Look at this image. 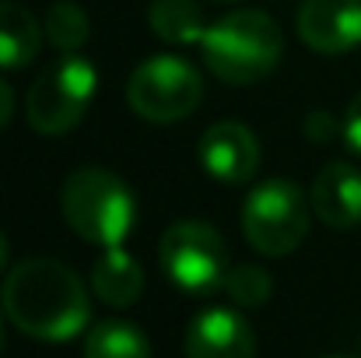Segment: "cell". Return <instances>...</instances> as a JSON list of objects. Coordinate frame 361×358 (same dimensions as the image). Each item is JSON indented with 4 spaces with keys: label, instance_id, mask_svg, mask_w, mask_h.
Masks as SVG:
<instances>
[{
    "label": "cell",
    "instance_id": "obj_3",
    "mask_svg": "<svg viewBox=\"0 0 361 358\" xmlns=\"http://www.w3.org/2000/svg\"><path fill=\"white\" fill-rule=\"evenodd\" d=\"M60 211H63V222L78 236L85 242L102 246V249L123 246V239L130 236L133 218H137L130 186L120 176H113L109 169H99V165L74 169L63 179Z\"/></svg>",
    "mask_w": 361,
    "mask_h": 358
},
{
    "label": "cell",
    "instance_id": "obj_16",
    "mask_svg": "<svg viewBox=\"0 0 361 358\" xmlns=\"http://www.w3.org/2000/svg\"><path fill=\"white\" fill-rule=\"evenodd\" d=\"M46 39L53 42V49L60 53H78L85 49L88 35H92V25H88V14L74 4V0H56L49 11H46Z\"/></svg>",
    "mask_w": 361,
    "mask_h": 358
},
{
    "label": "cell",
    "instance_id": "obj_7",
    "mask_svg": "<svg viewBox=\"0 0 361 358\" xmlns=\"http://www.w3.org/2000/svg\"><path fill=\"white\" fill-rule=\"evenodd\" d=\"M204 99V81L193 64L183 56L161 53L144 60L126 81L130 109L147 123H176L186 119Z\"/></svg>",
    "mask_w": 361,
    "mask_h": 358
},
{
    "label": "cell",
    "instance_id": "obj_1",
    "mask_svg": "<svg viewBox=\"0 0 361 358\" xmlns=\"http://www.w3.org/2000/svg\"><path fill=\"white\" fill-rule=\"evenodd\" d=\"M0 302L7 320L35 341H71L88 327V288L60 260L32 256L11 267Z\"/></svg>",
    "mask_w": 361,
    "mask_h": 358
},
{
    "label": "cell",
    "instance_id": "obj_8",
    "mask_svg": "<svg viewBox=\"0 0 361 358\" xmlns=\"http://www.w3.org/2000/svg\"><path fill=\"white\" fill-rule=\"evenodd\" d=\"M298 35L312 53L337 56L361 42V0H305Z\"/></svg>",
    "mask_w": 361,
    "mask_h": 358
},
{
    "label": "cell",
    "instance_id": "obj_15",
    "mask_svg": "<svg viewBox=\"0 0 361 358\" xmlns=\"http://www.w3.org/2000/svg\"><path fill=\"white\" fill-rule=\"evenodd\" d=\"M85 358H151V345L133 323L102 320L85 338Z\"/></svg>",
    "mask_w": 361,
    "mask_h": 358
},
{
    "label": "cell",
    "instance_id": "obj_22",
    "mask_svg": "<svg viewBox=\"0 0 361 358\" xmlns=\"http://www.w3.org/2000/svg\"><path fill=\"white\" fill-rule=\"evenodd\" d=\"M0 348H4V323H0Z\"/></svg>",
    "mask_w": 361,
    "mask_h": 358
},
{
    "label": "cell",
    "instance_id": "obj_14",
    "mask_svg": "<svg viewBox=\"0 0 361 358\" xmlns=\"http://www.w3.org/2000/svg\"><path fill=\"white\" fill-rule=\"evenodd\" d=\"M147 25L161 42L172 46H200L207 21L197 0H151L147 4Z\"/></svg>",
    "mask_w": 361,
    "mask_h": 358
},
{
    "label": "cell",
    "instance_id": "obj_20",
    "mask_svg": "<svg viewBox=\"0 0 361 358\" xmlns=\"http://www.w3.org/2000/svg\"><path fill=\"white\" fill-rule=\"evenodd\" d=\"M11 113H14V95H11V85L0 78V130L11 123Z\"/></svg>",
    "mask_w": 361,
    "mask_h": 358
},
{
    "label": "cell",
    "instance_id": "obj_6",
    "mask_svg": "<svg viewBox=\"0 0 361 358\" xmlns=\"http://www.w3.org/2000/svg\"><path fill=\"white\" fill-rule=\"evenodd\" d=\"M158 260L165 278L186 295H211L228 278V249L214 225L186 218L165 229L158 242Z\"/></svg>",
    "mask_w": 361,
    "mask_h": 358
},
{
    "label": "cell",
    "instance_id": "obj_4",
    "mask_svg": "<svg viewBox=\"0 0 361 358\" xmlns=\"http://www.w3.org/2000/svg\"><path fill=\"white\" fill-rule=\"evenodd\" d=\"M92 99H95V67L78 53H63L53 67H46L32 81L25 95V119L35 133L60 137L81 123Z\"/></svg>",
    "mask_w": 361,
    "mask_h": 358
},
{
    "label": "cell",
    "instance_id": "obj_11",
    "mask_svg": "<svg viewBox=\"0 0 361 358\" xmlns=\"http://www.w3.org/2000/svg\"><path fill=\"white\" fill-rule=\"evenodd\" d=\"M312 211L326 229L361 225V169L348 162H330L316 172L309 190Z\"/></svg>",
    "mask_w": 361,
    "mask_h": 358
},
{
    "label": "cell",
    "instance_id": "obj_10",
    "mask_svg": "<svg viewBox=\"0 0 361 358\" xmlns=\"http://www.w3.org/2000/svg\"><path fill=\"white\" fill-rule=\"evenodd\" d=\"M197 155H200V165L221 183H245L259 169V144H256L252 130L242 123H232V119L214 123L200 137Z\"/></svg>",
    "mask_w": 361,
    "mask_h": 358
},
{
    "label": "cell",
    "instance_id": "obj_9",
    "mask_svg": "<svg viewBox=\"0 0 361 358\" xmlns=\"http://www.w3.org/2000/svg\"><path fill=\"white\" fill-rule=\"evenodd\" d=\"M186 358H256V334L235 309H204L186 330Z\"/></svg>",
    "mask_w": 361,
    "mask_h": 358
},
{
    "label": "cell",
    "instance_id": "obj_17",
    "mask_svg": "<svg viewBox=\"0 0 361 358\" xmlns=\"http://www.w3.org/2000/svg\"><path fill=\"white\" fill-rule=\"evenodd\" d=\"M225 288H228V295H232L235 306H242V309H259L270 299V274L263 267L239 263V267L228 270Z\"/></svg>",
    "mask_w": 361,
    "mask_h": 358
},
{
    "label": "cell",
    "instance_id": "obj_18",
    "mask_svg": "<svg viewBox=\"0 0 361 358\" xmlns=\"http://www.w3.org/2000/svg\"><path fill=\"white\" fill-rule=\"evenodd\" d=\"M341 130H344V141H348V148L361 155V92L355 95V99H351L348 113H344V119H341Z\"/></svg>",
    "mask_w": 361,
    "mask_h": 358
},
{
    "label": "cell",
    "instance_id": "obj_19",
    "mask_svg": "<svg viewBox=\"0 0 361 358\" xmlns=\"http://www.w3.org/2000/svg\"><path fill=\"white\" fill-rule=\"evenodd\" d=\"M334 133H337V119L330 117V113L316 109V113H309V117H305V137H309V141L323 144V141H330Z\"/></svg>",
    "mask_w": 361,
    "mask_h": 358
},
{
    "label": "cell",
    "instance_id": "obj_12",
    "mask_svg": "<svg viewBox=\"0 0 361 358\" xmlns=\"http://www.w3.org/2000/svg\"><path fill=\"white\" fill-rule=\"evenodd\" d=\"M92 292L102 306L126 309L144 292V270L123 246H109V249H102V256L92 267Z\"/></svg>",
    "mask_w": 361,
    "mask_h": 358
},
{
    "label": "cell",
    "instance_id": "obj_2",
    "mask_svg": "<svg viewBox=\"0 0 361 358\" xmlns=\"http://www.w3.org/2000/svg\"><path fill=\"white\" fill-rule=\"evenodd\" d=\"M200 49L207 71L225 85H256L277 67L284 35L263 11H232L207 25Z\"/></svg>",
    "mask_w": 361,
    "mask_h": 358
},
{
    "label": "cell",
    "instance_id": "obj_13",
    "mask_svg": "<svg viewBox=\"0 0 361 358\" xmlns=\"http://www.w3.org/2000/svg\"><path fill=\"white\" fill-rule=\"evenodd\" d=\"M42 46V25L18 0H0V67L18 71L35 60Z\"/></svg>",
    "mask_w": 361,
    "mask_h": 358
},
{
    "label": "cell",
    "instance_id": "obj_5",
    "mask_svg": "<svg viewBox=\"0 0 361 358\" xmlns=\"http://www.w3.org/2000/svg\"><path fill=\"white\" fill-rule=\"evenodd\" d=\"M309 204L298 183L267 179L242 204V236L263 256H284L309 232Z\"/></svg>",
    "mask_w": 361,
    "mask_h": 358
},
{
    "label": "cell",
    "instance_id": "obj_21",
    "mask_svg": "<svg viewBox=\"0 0 361 358\" xmlns=\"http://www.w3.org/2000/svg\"><path fill=\"white\" fill-rule=\"evenodd\" d=\"M7 256H11V242L0 232V274H4V267H7Z\"/></svg>",
    "mask_w": 361,
    "mask_h": 358
},
{
    "label": "cell",
    "instance_id": "obj_23",
    "mask_svg": "<svg viewBox=\"0 0 361 358\" xmlns=\"http://www.w3.org/2000/svg\"><path fill=\"white\" fill-rule=\"evenodd\" d=\"M214 4H225V0H214Z\"/></svg>",
    "mask_w": 361,
    "mask_h": 358
}]
</instances>
